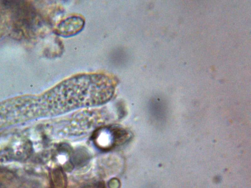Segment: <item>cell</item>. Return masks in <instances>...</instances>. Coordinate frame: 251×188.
<instances>
[{
    "instance_id": "obj_1",
    "label": "cell",
    "mask_w": 251,
    "mask_h": 188,
    "mask_svg": "<svg viewBox=\"0 0 251 188\" xmlns=\"http://www.w3.org/2000/svg\"><path fill=\"white\" fill-rule=\"evenodd\" d=\"M84 25L80 16H72L63 21L58 25V32L64 37L73 36L80 32Z\"/></svg>"
}]
</instances>
